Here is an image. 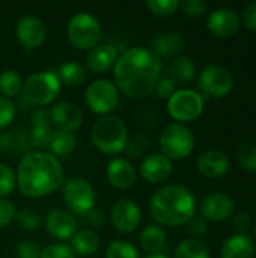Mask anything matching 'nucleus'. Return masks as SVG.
<instances>
[{
  "label": "nucleus",
  "mask_w": 256,
  "mask_h": 258,
  "mask_svg": "<svg viewBox=\"0 0 256 258\" xmlns=\"http://www.w3.org/2000/svg\"><path fill=\"white\" fill-rule=\"evenodd\" d=\"M161 74V60L146 47L125 50L116 60L113 76L118 88L130 98L148 97Z\"/></svg>",
  "instance_id": "f257e3e1"
},
{
  "label": "nucleus",
  "mask_w": 256,
  "mask_h": 258,
  "mask_svg": "<svg viewBox=\"0 0 256 258\" xmlns=\"http://www.w3.org/2000/svg\"><path fill=\"white\" fill-rule=\"evenodd\" d=\"M63 183V169L57 157L44 151L27 153L17 169V186L26 198H42Z\"/></svg>",
  "instance_id": "f03ea898"
},
{
  "label": "nucleus",
  "mask_w": 256,
  "mask_h": 258,
  "mask_svg": "<svg viewBox=\"0 0 256 258\" xmlns=\"http://www.w3.org/2000/svg\"><path fill=\"white\" fill-rule=\"evenodd\" d=\"M149 212L160 225L181 227L195 216L196 200L186 186L167 184L151 197Z\"/></svg>",
  "instance_id": "7ed1b4c3"
},
{
  "label": "nucleus",
  "mask_w": 256,
  "mask_h": 258,
  "mask_svg": "<svg viewBox=\"0 0 256 258\" xmlns=\"http://www.w3.org/2000/svg\"><path fill=\"white\" fill-rule=\"evenodd\" d=\"M92 142L103 154L116 156L122 153L128 144V133L124 121L115 115H106L97 119L91 133Z\"/></svg>",
  "instance_id": "20e7f679"
},
{
  "label": "nucleus",
  "mask_w": 256,
  "mask_h": 258,
  "mask_svg": "<svg viewBox=\"0 0 256 258\" xmlns=\"http://www.w3.org/2000/svg\"><path fill=\"white\" fill-rule=\"evenodd\" d=\"M23 97L33 106H47L60 94V80L53 71L32 74L23 85Z\"/></svg>",
  "instance_id": "39448f33"
},
{
  "label": "nucleus",
  "mask_w": 256,
  "mask_h": 258,
  "mask_svg": "<svg viewBox=\"0 0 256 258\" xmlns=\"http://www.w3.org/2000/svg\"><path fill=\"white\" fill-rule=\"evenodd\" d=\"M68 39L78 50H92L101 39V24L89 12H78L68 21Z\"/></svg>",
  "instance_id": "423d86ee"
},
{
  "label": "nucleus",
  "mask_w": 256,
  "mask_h": 258,
  "mask_svg": "<svg viewBox=\"0 0 256 258\" xmlns=\"http://www.w3.org/2000/svg\"><path fill=\"white\" fill-rule=\"evenodd\" d=\"M160 148L170 162L183 160L195 150V136L189 127L180 122L169 124L160 135Z\"/></svg>",
  "instance_id": "0eeeda50"
},
{
  "label": "nucleus",
  "mask_w": 256,
  "mask_h": 258,
  "mask_svg": "<svg viewBox=\"0 0 256 258\" xmlns=\"http://www.w3.org/2000/svg\"><path fill=\"white\" fill-rule=\"evenodd\" d=\"M84 103L91 112L100 116L110 115L119 103V92L116 85L106 79L94 80L84 91Z\"/></svg>",
  "instance_id": "6e6552de"
},
{
  "label": "nucleus",
  "mask_w": 256,
  "mask_h": 258,
  "mask_svg": "<svg viewBox=\"0 0 256 258\" xmlns=\"http://www.w3.org/2000/svg\"><path fill=\"white\" fill-rule=\"evenodd\" d=\"M204 97L193 89H180L167 100V112L175 119L183 122L195 121L204 112Z\"/></svg>",
  "instance_id": "1a4fd4ad"
},
{
  "label": "nucleus",
  "mask_w": 256,
  "mask_h": 258,
  "mask_svg": "<svg viewBox=\"0 0 256 258\" xmlns=\"http://www.w3.org/2000/svg\"><path fill=\"white\" fill-rule=\"evenodd\" d=\"M63 200L71 212L86 216L94 210L97 195L92 184L84 178H71L63 184Z\"/></svg>",
  "instance_id": "9d476101"
},
{
  "label": "nucleus",
  "mask_w": 256,
  "mask_h": 258,
  "mask_svg": "<svg viewBox=\"0 0 256 258\" xmlns=\"http://www.w3.org/2000/svg\"><path fill=\"white\" fill-rule=\"evenodd\" d=\"M198 86L201 89L202 97L222 98L232 91L234 77L229 70L220 65H208L205 67L198 79Z\"/></svg>",
  "instance_id": "9b49d317"
},
{
  "label": "nucleus",
  "mask_w": 256,
  "mask_h": 258,
  "mask_svg": "<svg viewBox=\"0 0 256 258\" xmlns=\"http://www.w3.org/2000/svg\"><path fill=\"white\" fill-rule=\"evenodd\" d=\"M142 219L140 207L131 200H119L115 203L110 212V221L116 231L122 234L133 233Z\"/></svg>",
  "instance_id": "f8f14e48"
},
{
  "label": "nucleus",
  "mask_w": 256,
  "mask_h": 258,
  "mask_svg": "<svg viewBox=\"0 0 256 258\" xmlns=\"http://www.w3.org/2000/svg\"><path fill=\"white\" fill-rule=\"evenodd\" d=\"M15 36L24 50H33L39 47L47 36V27L44 21L33 15H24L17 21Z\"/></svg>",
  "instance_id": "ddd939ff"
},
{
  "label": "nucleus",
  "mask_w": 256,
  "mask_h": 258,
  "mask_svg": "<svg viewBox=\"0 0 256 258\" xmlns=\"http://www.w3.org/2000/svg\"><path fill=\"white\" fill-rule=\"evenodd\" d=\"M234 213V200L223 192L207 195L201 203V215L213 222H223Z\"/></svg>",
  "instance_id": "4468645a"
},
{
  "label": "nucleus",
  "mask_w": 256,
  "mask_h": 258,
  "mask_svg": "<svg viewBox=\"0 0 256 258\" xmlns=\"http://www.w3.org/2000/svg\"><path fill=\"white\" fill-rule=\"evenodd\" d=\"M45 230L56 240H69L75 234L77 222L71 212L54 209L45 218Z\"/></svg>",
  "instance_id": "2eb2a0df"
},
{
  "label": "nucleus",
  "mask_w": 256,
  "mask_h": 258,
  "mask_svg": "<svg viewBox=\"0 0 256 258\" xmlns=\"http://www.w3.org/2000/svg\"><path fill=\"white\" fill-rule=\"evenodd\" d=\"M207 29L219 38H228L240 29V17L231 8L214 9L207 18Z\"/></svg>",
  "instance_id": "dca6fc26"
},
{
  "label": "nucleus",
  "mask_w": 256,
  "mask_h": 258,
  "mask_svg": "<svg viewBox=\"0 0 256 258\" xmlns=\"http://www.w3.org/2000/svg\"><path fill=\"white\" fill-rule=\"evenodd\" d=\"M172 162L161 153H152L142 160L140 175L151 184H158L166 181L172 174Z\"/></svg>",
  "instance_id": "f3484780"
},
{
  "label": "nucleus",
  "mask_w": 256,
  "mask_h": 258,
  "mask_svg": "<svg viewBox=\"0 0 256 258\" xmlns=\"http://www.w3.org/2000/svg\"><path fill=\"white\" fill-rule=\"evenodd\" d=\"M136 169L131 162L127 159H112L107 163V180L109 183L119 190H127L134 186L136 183Z\"/></svg>",
  "instance_id": "a211bd4d"
},
{
  "label": "nucleus",
  "mask_w": 256,
  "mask_h": 258,
  "mask_svg": "<svg viewBox=\"0 0 256 258\" xmlns=\"http://www.w3.org/2000/svg\"><path fill=\"white\" fill-rule=\"evenodd\" d=\"M50 119L59 130L72 133L81 125L83 113L75 104L69 101H60L50 110Z\"/></svg>",
  "instance_id": "6ab92c4d"
},
{
  "label": "nucleus",
  "mask_w": 256,
  "mask_h": 258,
  "mask_svg": "<svg viewBox=\"0 0 256 258\" xmlns=\"http://www.w3.org/2000/svg\"><path fill=\"white\" fill-rule=\"evenodd\" d=\"M196 165L199 172L208 178H220L229 171V159L219 150H208L201 153Z\"/></svg>",
  "instance_id": "aec40b11"
},
{
  "label": "nucleus",
  "mask_w": 256,
  "mask_h": 258,
  "mask_svg": "<svg viewBox=\"0 0 256 258\" xmlns=\"http://www.w3.org/2000/svg\"><path fill=\"white\" fill-rule=\"evenodd\" d=\"M118 60V50L112 44L97 45L95 48L89 50L86 56V67L94 74H101L109 71L115 67Z\"/></svg>",
  "instance_id": "412c9836"
},
{
  "label": "nucleus",
  "mask_w": 256,
  "mask_h": 258,
  "mask_svg": "<svg viewBox=\"0 0 256 258\" xmlns=\"http://www.w3.org/2000/svg\"><path fill=\"white\" fill-rule=\"evenodd\" d=\"M184 47L183 36L178 32H164L160 35H155L151 39L149 50L157 56V57H169L181 51Z\"/></svg>",
  "instance_id": "4be33fe9"
},
{
  "label": "nucleus",
  "mask_w": 256,
  "mask_h": 258,
  "mask_svg": "<svg viewBox=\"0 0 256 258\" xmlns=\"http://www.w3.org/2000/svg\"><path fill=\"white\" fill-rule=\"evenodd\" d=\"M255 245L249 236L234 234L222 245L220 258H253Z\"/></svg>",
  "instance_id": "5701e85b"
},
{
  "label": "nucleus",
  "mask_w": 256,
  "mask_h": 258,
  "mask_svg": "<svg viewBox=\"0 0 256 258\" xmlns=\"http://www.w3.org/2000/svg\"><path fill=\"white\" fill-rule=\"evenodd\" d=\"M139 240H140L142 249L146 251L148 254H160L163 251V248L166 246L167 236H166V231L163 230V227L152 224V225H148L143 228Z\"/></svg>",
  "instance_id": "b1692460"
},
{
  "label": "nucleus",
  "mask_w": 256,
  "mask_h": 258,
  "mask_svg": "<svg viewBox=\"0 0 256 258\" xmlns=\"http://www.w3.org/2000/svg\"><path fill=\"white\" fill-rule=\"evenodd\" d=\"M71 248L81 257L94 255L100 248V236L94 230H78L71 237Z\"/></svg>",
  "instance_id": "393cba45"
},
{
  "label": "nucleus",
  "mask_w": 256,
  "mask_h": 258,
  "mask_svg": "<svg viewBox=\"0 0 256 258\" xmlns=\"http://www.w3.org/2000/svg\"><path fill=\"white\" fill-rule=\"evenodd\" d=\"M33 130H32V139L33 144L38 147H48L50 139L53 136V128L50 124V112L45 110H38L35 112L33 118Z\"/></svg>",
  "instance_id": "a878e982"
},
{
  "label": "nucleus",
  "mask_w": 256,
  "mask_h": 258,
  "mask_svg": "<svg viewBox=\"0 0 256 258\" xmlns=\"http://www.w3.org/2000/svg\"><path fill=\"white\" fill-rule=\"evenodd\" d=\"M196 74V65L195 62L187 57V56H180L175 60H172V63L169 65V79H172L174 82H192L195 79Z\"/></svg>",
  "instance_id": "bb28decb"
},
{
  "label": "nucleus",
  "mask_w": 256,
  "mask_h": 258,
  "mask_svg": "<svg viewBox=\"0 0 256 258\" xmlns=\"http://www.w3.org/2000/svg\"><path fill=\"white\" fill-rule=\"evenodd\" d=\"M75 138L71 132H63V130H56L50 139V144H48V148H50V154H53L54 157L59 156V157H65V156H69L74 148H75Z\"/></svg>",
  "instance_id": "cd10ccee"
},
{
  "label": "nucleus",
  "mask_w": 256,
  "mask_h": 258,
  "mask_svg": "<svg viewBox=\"0 0 256 258\" xmlns=\"http://www.w3.org/2000/svg\"><path fill=\"white\" fill-rule=\"evenodd\" d=\"M57 77H59L60 83H65L68 86H78L84 82L86 71H84L83 65H80L78 62L69 60L59 67Z\"/></svg>",
  "instance_id": "c85d7f7f"
},
{
  "label": "nucleus",
  "mask_w": 256,
  "mask_h": 258,
  "mask_svg": "<svg viewBox=\"0 0 256 258\" xmlns=\"http://www.w3.org/2000/svg\"><path fill=\"white\" fill-rule=\"evenodd\" d=\"M23 79L15 70H5L0 73V92L5 98L17 97L23 91Z\"/></svg>",
  "instance_id": "c756f323"
},
{
  "label": "nucleus",
  "mask_w": 256,
  "mask_h": 258,
  "mask_svg": "<svg viewBox=\"0 0 256 258\" xmlns=\"http://www.w3.org/2000/svg\"><path fill=\"white\" fill-rule=\"evenodd\" d=\"M175 258H211L208 248L196 239H186L183 240L177 251Z\"/></svg>",
  "instance_id": "7c9ffc66"
},
{
  "label": "nucleus",
  "mask_w": 256,
  "mask_h": 258,
  "mask_svg": "<svg viewBox=\"0 0 256 258\" xmlns=\"http://www.w3.org/2000/svg\"><path fill=\"white\" fill-rule=\"evenodd\" d=\"M106 258H140L134 245L127 240H115L106 249Z\"/></svg>",
  "instance_id": "2f4dec72"
},
{
  "label": "nucleus",
  "mask_w": 256,
  "mask_h": 258,
  "mask_svg": "<svg viewBox=\"0 0 256 258\" xmlns=\"http://www.w3.org/2000/svg\"><path fill=\"white\" fill-rule=\"evenodd\" d=\"M237 159L241 168L247 172H256V145L243 144L237 151Z\"/></svg>",
  "instance_id": "473e14b6"
},
{
  "label": "nucleus",
  "mask_w": 256,
  "mask_h": 258,
  "mask_svg": "<svg viewBox=\"0 0 256 258\" xmlns=\"http://www.w3.org/2000/svg\"><path fill=\"white\" fill-rule=\"evenodd\" d=\"M15 186H17V175L14 169L5 163H0V198L11 195Z\"/></svg>",
  "instance_id": "72a5a7b5"
},
{
  "label": "nucleus",
  "mask_w": 256,
  "mask_h": 258,
  "mask_svg": "<svg viewBox=\"0 0 256 258\" xmlns=\"http://www.w3.org/2000/svg\"><path fill=\"white\" fill-rule=\"evenodd\" d=\"M146 6L149 8V11L154 15H158V17H170L180 8V2L178 0H148L146 2Z\"/></svg>",
  "instance_id": "f704fd0d"
},
{
  "label": "nucleus",
  "mask_w": 256,
  "mask_h": 258,
  "mask_svg": "<svg viewBox=\"0 0 256 258\" xmlns=\"http://www.w3.org/2000/svg\"><path fill=\"white\" fill-rule=\"evenodd\" d=\"M15 221H17L18 227L21 230H24V231H35L39 227V224H41L39 213H36L32 209H23V210H20L15 215Z\"/></svg>",
  "instance_id": "c9c22d12"
},
{
  "label": "nucleus",
  "mask_w": 256,
  "mask_h": 258,
  "mask_svg": "<svg viewBox=\"0 0 256 258\" xmlns=\"http://www.w3.org/2000/svg\"><path fill=\"white\" fill-rule=\"evenodd\" d=\"M39 258H75V252L66 243H51L41 249Z\"/></svg>",
  "instance_id": "e433bc0d"
},
{
  "label": "nucleus",
  "mask_w": 256,
  "mask_h": 258,
  "mask_svg": "<svg viewBox=\"0 0 256 258\" xmlns=\"http://www.w3.org/2000/svg\"><path fill=\"white\" fill-rule=\"evenodd\" d=\"M15 116V106L9 98L0 97V130L8 127Z\"/></svg>",
  "instance_id": "4c0bfd02"
},
{
  "label": "nucleus",
  "mask_w": 256,
  "mask_h": 258,
  "mask_svg": "<svg viewBox=\"0 0 256 258\" xmlns=\"http://www.w3.org/2000/svg\"><path fill=\"white\" fill-rule=\"evenodd\" d=\"M41 248L33 240H21L17 245V257L18 258H39Z\"/></svg>",
  "instance_id": "58836bf2"
},
{
  "label": "nucleus",
  "mask_w": 256,
  "mask_h": 258,
  "mask_svg": "<svg viewBox=\"0 0 256 258\" xmlns=\"http://www.w3.org/2000/svg\"><path fill=\"white\" fill-rule=\"evenodd\" d=\"M148 147H149V141L145 136H136L131 142L127 144L125 150L131 159H139V157H142L143 151L148 150Z\"/></svg>",
  "instance_id": "ea45409f"
},
{
  "label": "nucleus",
  "mask_w": 256,
  "mask_h": 258,
  "mask_svg": "<svg viewBox=\"0 0 256 258\" xmlns=\"http://www.w3.org/2000/svg\"><path fill=\"white\" fill-rule=\"evenodd\" d=\"M15 215L17 212L14 204L6 198H0V230L6 228L15 219Z\"/></svg>",
  "instance_id": "a19ab883"
},
{
  "label": "nucleus",
  "mask_w": 256,
  "mask_h": 258,
  "mask_svg": "<svg viewBox=\"0 0 256 258\" xmlns=\"http://www.w3.org/2000/svg\"><path fill=\"white\" fill-rule=\"evenodd\" d=\"M187 233L192 236V239H196V240L204 237L207 234V222H205V219L201 218V216H193L187 222Z\"/></svg>",
  "instance_id": "79ce46f5"
},
{
  "label": "nucleus",
  "mask_w": 256,
  "mask_h": 258,
  "mask_svg": "<svg viewBox=\"0 0 256 258\" xmlns=\"http://www.w3.org/2000/svg\"><path fill=\"white\" fill-rule=\"evenodd\" d=\"M232 227L235 230V234L247 236V231L252 230V216L249 213H237L232 219Z\"/></svg>",
  "instance_id": "37998d69"
},
{
  "label": "nucleus",
  "mask_w": 256,
  "mask_h": 258,
  "mask_svg": "<svg viewBox=\"0 0 256 258\" xmlns=\"http://www.w3.org/2000/svg\"><path fill=\"white\" fill-rule=\"evenodd\" d=\"M154 91H155V94H157L158 98H161V100H169V98L174 95V92H175V82H174L172 79H169V77L160 79V80L157 82Z\"/></svg>",
  "instance_id": "c03bdc74"
},
{
  "label": "nucleus",
  "mask_w": 256,
  "mask_h": 258,
  "mask_svg": "<svg viewBox=\"0 0 256 258\" xmlns=\"http://www.w3.org/2000/svg\"><path fill=\"white\" fill-rule=\"evenodd\" d=\"M181 6H183L184 14L189 17H193V18L202 17L207 9V3L202 0H186V2H183Z\"/></svg>",
  "instance_id": "a18cd8bd"
},
{
  "label": "nucleus",
  "mask_w": 256,
  "mask_h": 258,
  "mask_svg": "<svg viewBox=\"0 0 256 258\" xmlns=\"http://www.w3.org/2000/svg\"><path fill=\"white\" fill-rule=\"evenodd\" d=\"M241 21L247 29L256 30V2H252L244 6L241 12Z\"/></svg>",
  "instance_id": "49530a36"
},
{
  "label": "nucleus",
  "mask_w": 256,
  "mask_h": 258,
  "mask_svg": "<svg viewBox=\"0 0 256 258\" xmlns=\"http://www.w3.org/2000/svg\"><path fill=\"white\" fill-rule=\"evenodd\" d=\"M88 218V222L92 225V227H100L104 224V215L101 212H97V210H92L86 215Z\"/></svg>",
  "instance_id": "de8ad7c7"
},
{
  "label": "nucleus",
  "mask_w": 256,
  "mask_h": 258,
  "mask_svg": "<svg viewBox=\"0 0 256 258\" xmlns=\"http://www.w3.org/2000/svg\"><path fill=\"white\" fill-rule=\"evenodd\" d=\"M145 258H169V257L160 252V254H149V255H146Z\"/></svg>",
  "instance_id": "09e8293b"
},
{
  "label": "nucleus",
  "mask_w": 256,
  "mask_h": 258,
  "mask_svg": "<svg viewBox=\"0 0 256 258\" xmlns=\"http://www.w3.org/2000/svg\"><path fill=\"white\" fill-rule=\"evenodd\" d=\"M252 233H253V237H255V240H256V224L252 227Z\"/></svg>",
  "instance_id": "8fccbe9b"
}]
</instances>
